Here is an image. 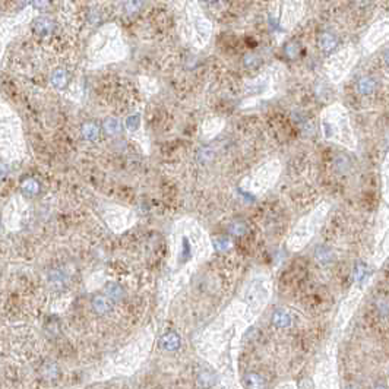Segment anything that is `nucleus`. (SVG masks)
<instances>
[{
  "instance_id": "10",
  "label": "nucleus",
  "mask_w": 389,
  "mask_h": 389,
  "mask_svg": "<svg viewBox=\"0 0 389 389\" xmlns=\"http://www.w3.org/2000/svg\"><path fill=\"white\" fill-rule=\"evenodd\" d=\"M48 3H50V0H34V2H32V6H34V9H37V10H42V9H46V8L48 6Z\"/></svg>"
},
{
  "instance_id": "12",
  "label": "nucleus",
  "mask_w": 389,
  "mask_h": 389,
  "mask_svg": "<svg viewBox=\"0 0 389 389\" xmlns=\"http://www.w3.org/2000/svg\"><path fill=\"white\" fill-rule=\"evenodd\" d=\"M297 53H298V47H297V44L292 42V44L287 47V54H288L290 58H296V56H297Z\"/></svg>"
},
{
  "instance_id": "2",
  "label": "nucleus",
  "mask_w": 389,
  "mask_h": 389,
  "mask_svg": "<svg viewBox=\"0 0 389 389\" xmlns=\"http://www.w3.org/2000/svg\"><path fill=\"white\" fill-rule=\"evenodd\" d=\"M188 20H189V38L194 47L204 48L212 36V24L208 20L198 3L190 2L188 4Z\"/></svg>"
},
{
  "instance_id": "9",
  "label": "nucleus",
  "mask_w": 389,
  "mask_h": 389,
  "mask_svg": "<svg viewBox=\"0 0 389 389\" xmlns=\"http://www.w3.org/2000/svg\"><path fill=\"white\" fill-rule=\"evenodd\" d=\"M275 320H276V324L278 325H288L290 322V318L286 314V313H282V312H278L276 314H275Z\"/></svg>"
},
{
  "instance_id": "11",
  "label": "nucleus",
  "mask_w": 389,
  "mask_h": 389,
  "mask_svg": "<svg viewBox=\"0 0 389 389\" xmlns=\"http://www.w3.org/2000/svg\"><path fill=\"white\" fill-rule=\"evenodd\" d=\"M24 189H25L26 192H31V194L34 192V194H36V190L38 189V186H37V183H36L34 180H28V182L24 184Z\"/></svg>"
},
{
  "instance_id": "5",
  "label": "nucleus",
  "mask_w": 389,
  "mask_h": 389,
  "mask_svg": "<svg viewBox=\"0 0 389 389\" xmlns=\"http://www.w3.org/2000/svg\"><path fill=\"white\" fill-rule=\"evenodd\" d=\"M319 46H320V50L325 52V53H331L338 46V40L336 37L332 34V32H324L319 38Z\"/></svg>"
},
{
  "instance_id": "4",
  "label": "nucleus",
  "mask_w": 389,
  "mask_h": 389,
  "mask_svg": "<svg viewBox=\"0 0 389 389\" xmlns=\"http://www.w3.org/2000/svg\"><path fill=\"white\" fill-rule=\"evenodd\" d=\"M32 30L37 36L46 37L53 31V20L48 16H38L32 20Z\"/></svg>"
},
{
  "instance_id": "6",
  "label": "nucleus",
  "mask_w": 389,
  "mask_h": 389,
  "mask_svg": "<svg viewBox=\"0 0 389 389\" xmlns=\"http://www.w3.org/2000/svg\"><path fill=\"white\" fill-rule=\"evenodd\" d=\"M374 86H376V82L372 76H363L357 82V91L362 96H370L374 91Z\"/></svg>"
},
{
  "instance_id": "15",
  "label": "nucleus",
  "mask_w": 389,
  "mask_h": 389,
  "mask_svg": "<svg viewBox=\"0 0 389 389\" xmlns=\"http://www.w3.org/2000/svg\"><path fill=\"white\" fill-rule=\"evenodd\" d=\"M202 2H205V3H215V2H218V0H202Z\"/></svg>"
},
{
  "instance_id": "14",
  "label": "nucleus",
  "mask_w": 389,
  "mask_h": 389,
  "mask_svg": "<svg viewBox=\"0 0 389 389\" xmlns=\"http://www.w3.org/2000/svg\"><path fill=\"white\" fill-rule=\"evenodd\" d=\"M384 58H385V63H386V64H388V66H389V50H386V52H385V54H384Z\"/></svg>"
},
{
  "instance_id": "1",
  "label": "nucleus",
  "mask_w": 389,
  "mask_h": 389,
  "mask_svg": "<svg viewBox=\"0 0 389 389\" xmlns=\"http://www.w3.org/2000/svg\"><path fill=\"white\" fill-rule=\"evenodd\" d=\"M128 56V46L116 24L101 26L88 46V58L92 66L118 62Z\"/></svg>"
},
{
  "instance_id": "13",
  "label": "nucleus",
  "mask_w": 389,
  "mask_h": 389,
  "mask_svg": "<svg viewBox=\"0 0 389 389\" xmlns=\"http://www.w3.org/2000/svg\"><path fill=\"white\" fill-rule=\"evenodd\" d=\"M126 126H128L129 129H134V126H138V116L129 117L128 122H126Z\"/></svg>"
},
{
  "instance_id": "3",
  "label": "nucleus",
  "mask_w": 389,
  "mask_h": 389,
  "mask_svg": "<svg viewBox=\"0 0 389 389\" xmlns=\"http://www.w3.org/2000/svg\"><path fill=\"white\" fill-rule=\"evenodd\" d=\"M32 16H34V6H28L22 12H20L16 16L8 20H3V24H2V41H3V44L6 42L8 38H12L28 22H31Z\"/></svg>"
},
{
  "instance_id": "8",
  "label": "nucleus",
  "mask_w": 389,
  "mask_h": 389,
  "mask_svg": "<svg viewBox=\"0 0 389 389\" xmlns=\"http://www.w3.org/2000/svg\"><path fill=\"white\" fill-rule=\"evenodd\" d=\"M140 8V2L139 0H129L126 4H124V14L126 15H134L136 14Z\"/></svg>"
},
{
  "instance_id": "7",
  "label": "nucleus",
  "mask_w": 389,
  "mask_h": 389,
  "mask_svg": "<svg viewBox=\"0 0 389 389\" xmlns=\"http://www.w3.org/2000/svg\"><path fill=\"white\" fill-rule=\"evenodd\" d=\"M66 72L63 70V69H58V70H54L53 72V75H52V84L56 86V88H63L64 85H66Z\"/></svg>"
}]
</instances>
